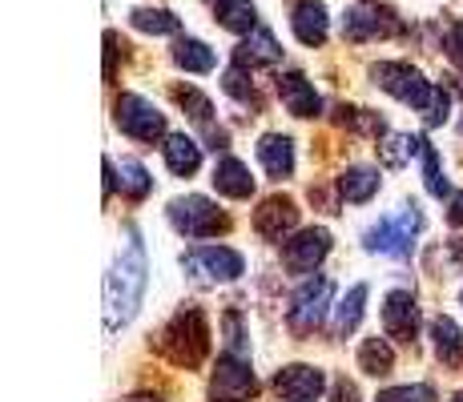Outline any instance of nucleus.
Segmentation results:
<instances>
[{"label":"nucleus","instance_id":"obj_31","mask_svg":"<svg viewBox=\"0 0 463 402\" xmlns=\"http://www.w3.org/2000/svg\"><path fill=\"white\" fill-rule=\"evenodd\" d=\"M250 65H242L238 61L234 69H226V77H222V89H226L230 97H238V101H254V85H250V73H246Z\"/></svg>","mask_w":463,"mask_h":402},{"label":"nucleus","instance_id":"obj_16","mask_svg":"<svg viewBox=\"0 0 463 402\" xmlns=\"http://www.w3.org/2000/svg\"><path fill=\"white\" fill-rule=\"evenodd\" d=\"M290 29H295V37L302 44L318 49V44L326 41V29H331V21H326V5L323 0H298L295 13H290Z\"/></svg>","mask_w":463,"mask_h":402},{"label":"nucleus","instance_id":"obj_27","mask_svg":"<svg viewBox=\"0 0 463 402\" xmlns=\"http://www.w3.org/2000/svg\"><path fill=\"white\" fill-rule=\"evenodd\" d=\"M359 366L367 374H391V366H395V354H391L387 338H367V342L359 346Z\"/></svg>","mask_w":463,"mask_h":402},{"label":"nucleus","instance_id":"obj_32","mask_svg":"<svg viewBox=\"0 0 463 402\" xmlns=\"http://www.w3.org/2000/svg\"><path fill=\"white\" fill-rule=\"evenodd\" d=\"M177 105H182V109H190L194 121H202V125L210 121V101L198 93V89H177Z\"/></svg>","mask_w":463,"mask_h":402},{"label":"nucleus","instance_id":"obj_20","mask_svg":"<svg viewBox=\"0 0 463 402\" xmlns=\"http://www.w3.org/2000/svg\"><path fill=\"white\" fill-rule=\"evenodd\" d=\"M282 57V49H279V41L270 37V33L266 29H250L246 33V41L238 44V61H242V65H274V61Z\"/></svg>","mask_w":463,"mask_h":402},{"label":"nucleus","instance_id":"obj_35","mask_svg":"<svg viewBox=\"0 0 463 402\" xmlns=\"http://www.w3.org/2000/svg\"><path fill=\"white\" fill-rule=\"evenodd\" d=\"M448 221H451V226H463V193H451V205H448Z\"/></svg>","mask_w":463,"mask_h":402},{"label":"nucleus","instance_id":"obj_34","mask_svg":"<svg viewBox=\"0 0 463 402\" xmlns=\"http://www.w3.org/2000/svg\"><path fill=\"white\" fill-rule=\"evenodd\" d=\"M443 49H448V61L456 69H463V21H456L448 29V37H443Z\"/></svg>","mask_w":463,"mask_h":402},{"label":"nucleus","instance_id":"obj_12","mask_svg":"<svg viewBox=\"0 0 463 402\" xmlns=\"http://www.w3.org/2000/svg\"><path fill=\"white\" fill-rule=\"evenodd\" d=\"M323 387H326L323 370H315V366H307V362L282 366L279 379H274V390H279L287 402H315L323 395Z\"/></svg>","mask_w":463,"mask_h":402},{"label":"nucleus","instance_id":"obj_10","mask_svg":"<svg viewBox=\"0 0 463 402\" xmlns=\"http://www.w3.org/2000/svg\"><path fill=\"white\" fill-rule=\"evenodd\" d=\"M254 390H258V379L242 359H234V354L218 359V370H213V379H210V398L213 402H246Z\"/></svg>","mask_w":463,"mask_h":402},{"label":"nucleus","instance_id":"obj_13","mask_svg":"<svg viewBox=\"0 0 463 402\" xmlns=\"http://www.w3.org/2000/svg\"><path fill=\"white\" fill-rule=\"evenodd\" d=\"M383 326L399 342H411L415 338V330H420V306H415V298L407 290L387 294V302H383Z\"/></svg>","mask_w":463,"mask_h":402},{"label":"nucleus","instance_id":"obj_1","mask_svg":"<svg viewBox=\"0 0 463 402\" xmlns=\"http://www.w3.org/2000/svg\"><path fill=\"white\" fill-rule=\"evenodd\" d=\"M149 282V266H146V246H141L137 229H126V246L118 249L109 274H105V330L118 334L121 326H129L133 314L141 306V294Z\"/></svg>","mask_w":463,"mask_h":402},{"label":"nucleus","instance_id":"obj_19","mask_svg":"<svg viewBox=\"0 0 463 402\" xmlns=\"http://www.w3.org/2000/svg\"><path fill=\"white\" fill-rule=\"evenodd\" d=\"M162 154H165V165L174 169L177 177L198 173V165H202V145L194 137H185V133H174V137H165Z\"/></svg>","mask_w":463,"mask_h":402},{"label":"nucleus","instance_id":"obj_2","mask_svg":"<svg viewBox=\"0 0 463 402\" xmlns=\"http://www.w3.org/2000/svg\"><path fill=\"white\" fill-rule=\"evenodd\" d=\"M371 77H375V85L387 89L391 97H399L403 105L420 109L427 125H443V121H448V109H451L448 93H443V89H435L431 80L420 73V69L403 65V61H383V65L371 69Z\"/></svg>","mask_w":463,"mask_h":402},{"label":"nucleus","instance_id":"obj_6","mask_svg":"<svg viewBox=\"0 0 463 402\" xmlns=\"http://www.w3.org/2000/svg\"><path fill=\"white\" fill-rule=\"evenodd\" d=\"M403 24L395 21L387 5H375V0H363V5H351L343 13V37L363 44V41H375V37H395Z\"/></svg>","mask_w":463,"mask_h":402},{"label":"nucleus","instance_id":"obj_17","mask_svg":"<svg viewBox=\"0 0 463 402\" xmlns=\"http://www.w3.org/2000/svg\"><path fill=\"white\" fill-rule=\"evenodd\" d=\"M213 190L218 193H226V198H250L254 193V177H250V169L242 165L238 157H222L218 165H213Z\"/></svg>","mask_w":463,"mask_h":402},{"label":"nucleus","instance_id":"obj_38","mask_svg":"<svg viewBox=\"0 0 463 402\" xmlns=\"http://www.w3.org/2000/svg\"><path fill=\"white\" fill-rule=\"evenodd\" d=\"M451 402H463V395H456V398H451Z\"/></svg>","mask_w":463,"mask_h":402},{"label":"nucleus","instance_id":"obj_15","mask_svg":"<svg viewBox=\"0 0 463 402\" xmlns=\"http://www.w3.org/2000/svg\"><path fill=\"white\" fill-rule=\"evenodd\" d=\"M279 97H282V105H287V113H295V117H318V113H323V97L315 93V85L302 73H282Z\"/></svg>","mask_w":463,"mask_h":402},{"label":"nucleus","instance_id":"obj_14","mask_svg":"<svg viewBox=\"0 0 463 402\" xmlns=\"http://www.w3.org/2000/svg\"><path fill=\"white\" fill-rule=\"evenodd\" d=\"M295 226H298V210L290 198H266L254 213V229L270 241H282Z\"/></svg>","mask_w":463,"mask_h":402},{"label":"nucleus","instance_id":"obj_11","mask_svg":"<svg viewBox=\"0 0 463 402\" xmlns=\"http://www.w3.org/2000/svg\"><path fill=\"white\" fill-rule=\"evenodd\" d=\"M326 254H331V234L326 229H302L282 246V262L295 274H310Z\"/></svg>","mask_w":463,"mask_h":402},{"label":"nucleus","instance_id":"obj_26","mask_svg":"<svg viewBox=\"0 0 463 402\" xmlns=\"http://www.w3.org/2000/svg\"><path fill=\"white\" fill-rule=\"evenodd\" d=\"M363 306H367V285H354L335 310V334H351L363 322Z\"/></svg>","mask_w":463,"mask_h":402},{"label":"nucleus","instance_id":"obj_5","mask_svg":"<svg viewBox=\"0 0 463 402\" xmlns=\"http://www.w3.org/2000/svg\"><path fill=\"white\" fill-rule=\"evenodd\" d=\"M182 270L202 285H218V282H234L246 270V257L226 246H198L182 257Z\"/></svg>","mask_w":463,"mask_h":402},{"label":"nucleus","instance_id":"obj_39","mask_svg":"<svg viewBox=\"0 0 463 402\" xmlns=\"http://www.w3.org/2000/svg\"><path fill=\"white\" fill-rule=\"evenodd\" d=\"M459 133H463V121H459Z\"/></svg>","mask_w":463,"mask_h":402},{"label":"nucleus","instance_id":"obj_33","mask_svg":"<svg viewBox=\"0 0 463 402\" xmlns=\"http://www.w3.org/2000/svg\"><path fill=\"white\" fill-rule=\"evenodd\" d=\"M379 402H435V390L431 387H395V390H383Z\"/></svg>","mask_w":463,"mask_h":402},{"label":"nucleus","instance_id":"obj_22","mask_svg":"<svg viewBox=\"0 0 463 402\" xmlns=\"http://www.w3.org/2000/svg\"><path fill=\"white\" fill-rule=\"evenodd\" d=\"M338 190H343L346 201H371L379 193V173L371 165H351L338 177Z\"/></svg>","mask_w":463,"mask_h":402},{"label":"nucleus","instance_id":"obj_36","mask_svg":"<svg viewBox=\"0 0 463 402\" xmlns=\"http://www.w3.org/2000/svg\"><path fill=\"white\" fill-rule=\"evenodd\" d=\"M335 402H359V395H354L351 382H338V387H335Z\"/></svg>","mask_w":463,"mask_h":402},{"label":"nucleus","instance_id":"obj_21","mask_svg":"<svg viewBox=\"0 0 463 402\" xmlns=\"http://www.w3.org/2000/svg\"><path fill=\"white\" fill-rule=\"evenodd\" d=\"M431 338H435V354L443 366H459L463 359V330L451 318H435L431 322Z\"/></svg>","mask_w":463,"mask_h":402},{"label":"nucleus","instance_id":"obj_37","mask_svg":"<svg viewBox=\"0 0 463 402\" xmlns=\"http://www.w3.org/2000/svg\"><path fill=\"white\" fill-rule=\"evenodd\" d=\"M129 402H162V398H154V395H133Z\"/></svg>","mask_w":463,"mask_h":402},{"label":"nucleus","instance_id":"obj_4","mask_svg":"<svg viewBox=\"0 0 463 402\" xmlns=\"http://www.w3.org/2000/svg\"><path fill=\"white\" fill-rule=\"evenodd\" d=\"M423 229V213L415 210V205H403L399 213H391V218H383L379 226L367 229V249L371 254H387V257H407L415 246V234Z\"/></svg>","mask_w":463,"mask_h":402},{"label":"nucleus","instance_id":"obj_28","mask_svg":"<svg viewBox=\"0 0 463 402\" xmlns=\"http://www.w3.org/2000/svg\"><path fill=\"white\" fill-rule=\"evenodd\" d=\"M423 149V137H407V133H391L387 141L379 145V154H383V161H387L391 169H399V165H407L415 154Z\"/></svg>","mask_w":463,"mask_h":402},{"label":"nucleus","instance_id":"obj_30","mask_svg":"<svg viewBox=\"0 0 463 402\" xmlns=\"http://www.w3.org/2000/svg\"><path fill=\"white\" fill-rule=\"evenodd\" d=\"M420 157H423V177H427V193H431V198H448V182H443V169H439V154H435V149H431V145H427V141H423Z\"/></svg>","mask_w":463,"mask_h":402},{"label":"nucleus","instance_id":"obj_18","mask_svg":"<svg viewBox=\"0 0 463 402\" xmlns=\"http://www.w3.org/2000/svg\"><path fill=\"white\" fill-rule=\"evenodd\" d=\"M258 161L266 165L270 177H290L295 173V145H290V137H282V133H266V137L258 141Z\"/></svg>","mask_w":463,"mask_h":402},{"label":"nucleus","instance_id":"obj_29","mask_svg":"<svg viewBox=\"0 0 463 402\" xmlns=\"http://www.w3.org/2000/svg\"><path fill=\"white\" fill-rule=\"evenodd\" d=\"M121 190H126V198H133V201H141L154 190V177L146 173L141 161H121Z\"/></svg>","mask_w":463,"mask_h":402},{"label":"nucleus","instance_id":"obj_7","mask_svg":"<svg viewBox=\"0 0 463 402\" xmlns=\"http://www.w3.org/2000/svg\"><path fill=\"white\" fill-rule=\"evenodd\" d=\"M113 117H118V129L133 141H162L165 137V117L137 93H121Z\"/></svg>","mask_w":463,"mask_h":402},{"label":"nucleus","instance_id":"obj_24","mask_svg":"<svg viewBox=\"0 0 463 402\" xmlns=\"http://www.w3.org/2000/svg\"><path fill=\"white\" fill-rule=\"evenodd\" d=\"M133 29L141 33H154V37H169V33L182 29V21H177L169 8H133Z\"/></svg>","mask_w":463,"mask_h":402},{"label":"nucleus","instance_id":"obj_23","mask_svg":"<svg viewBox=\"0 0 463 402\" xmlns=\"http://www.w3.org/2000/svg\"><path fill=\"white\" fill-rule=\"evenodd\" d=\"M218 24L222 29H230V33H250L254 24H258V8H254V0H218Z\"/></svg>","mask_w":463,"mask_h":402},{"label":"nucleus","instance_id":"obj_25","mask_svg":"<svg viewBox=\"0 0 463 402\" xmlns=\"http://www.w3.org/2000/svg\"><path fill=\"white\" fill-rule=\"evenodd\" d=\"M174 61L185 69V73H210L213 69V49L210 44H202V41H194V37H185V41H177Z\"/></svg>","mask_w":463,"mask_h":402},{"label":"nucleus","instance_id":"obj_9","mask_svg":"<svg viewBox=\"0 0 463 402\" xmlns=\"http://www.w3.org/2000/svg\"><path fill=\"white\" fill-rule=\"evenodd\" d=\"M331 298H335V282L331 278H310L298 285V294L290 298V326L295 334H310L318 322L326 318L331 310Z\"/></svg>","mask_w":463,"mask_h":402},{"label":"nucleus","instance_id":"obj_3","mask_svg":"<svg viewBox=\"0 0 463 402\" xmlns=\"http://www.w3.org/2000/svg\"><path fill=\"white\" fill-rule=\"evenodd\" d=\"M165 354L177 366H202V359L210 354V330L202 310H182L174 322L165 326Z\"/></svg>","mask_w":463,"mask_h":402},{"label":"nucleus","instance_id":"obj_8","mask_svg":"<svg viewBox=\"0 0 463 402\" xmlns=\"http://www.w3.org/2000/svg\"><path fill=\"white\" fill-rule=\"evenodd\" d=\"M169 226L185 238H213L218 229H226V218L210 198H177L169 201Z\"/></svg>","mask_w":463,"mask_h":402}]
</instances>
